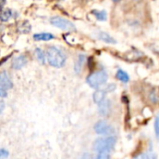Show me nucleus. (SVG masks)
<instances>
[{
    "instance_id": "f257e3e1",
    "label": "nucleus",
    "mask_w": 159,
    "mask_h": 159,
    "mask_svg": "<svg viewBox=\"0 0 159 159\" xmlns=\"http://www.w3.org/2000/svg\"><path fill=\"white\" fill-rule=\"evenodd\" d=\"M47 59L49 65L56 68H61L65 64L66 55L61 49L55 47H50L47 50Z\"/></svg>"
},
{
    "instance_id": "f03ea898",
    "label": "nucleus",
    "mask_w": 159,
    "mask_h": 159,
    "mask_svg": "<svg viewBox=\"0 0 159 159\" xmlns=\"http://www.w3.org/2000/svg\"><path fill=\"white\" fill-rule=\"evenodd\" d=\"M116 143V138L114 136H109L106 138H100L94 142L93 149L98 153L100 152L110 153L112 149L115 147Z\"/></svg>"
},
{
    "instance_id": "7ed1b4c3",
    "label": "nucleus",
    "mask_w": 159,
    "mask_h": 159,
    "mask_svg": "<svg viewBox=\"0 0 159 159\" xmlns=\"http://www.w3.org/2000/svg\"><path fill=\"white\" fill-rule=\"evenodd\" d=\"M108 80V75L105 71H98L89 75L87 78V83L93 89H99Z\"/></svg>"
},
{
    "instance_id": "20e7f679",
    "label": "nucleus",
    "mask_w": 159,
    "mask_h": 159,
    "mask_svg": "<svg viewBox=\"0 0 159 159\" xmlns=\"http://www.w3.org/2000/svg\"><path fill=\"white\" fill-rule=\"evenodd\" d=\"M50 22L52 25H54L57 28H60L61 30L64 31H68V32H72L75 30V26L74 25V23L66 19L63 18H60V17H54L50 19Z\"/></svg>"
},
{
    "instance_id": "39448f33",
    "label": "nucleus",
    "mask_w": 159,
    "mask_h": 159,
    "mask_svg": "<svg viewBox=\"0 0 159 159\" xmlns=\"http://www.w3.org/2000/svg\"><path fill=\"white\" fill-rule=\"evenodd\" d=\"M13 87V83L9 77V75L7 72H2L0 75V96L5 98L7 93V89H10Z\"/></svg>"
},
{
    "instance_id": "423d86ee",
    "label": "nucleus",
    "mask_w": 159,
    "mask_h": 159,
    "mask_svg": "<svg viewBox=\"0 0 159 159\" xmlns=\"http://www.w3.org/2000/svg\"><path fill=\"white\" fill-rule=\"evenodd\" d=\"M94 129L96 133L101 135H109L114 132V128L104 120L97 122L94 126Z\"/></svg>"
},
{
    "instance_id": "0eeeda50",
    "label": "nucleus",
    "mask_w": 159,
    "mask_h": 159,
    "mask_svg": "<svg viewBox=\"0 0 159 159\" xmlns=\"http://www.w3.org/2000/svg\"><path fill=\"white\" fill-rule=\"evenodd\" d=\"M111 111V102L109 100H103L99 103V113L102 116H107Z\"/></svg>"
},
{
    "instance_id": "6e6552de",
    "label": "nucleus",
    "mask_w": 159,
    "mask_h": 159,
    "mask_svg": "<svg viewBox=\"0 0 159 159\" xmlns=\"http://www.w3.org/2000/svg\"><path fill=\"white\" fill-rule=\"evenodd\" d=\"M86 56L84 54H80L77 58V61L75 63V66H74V70H75V74H80V72L82 71L83 67H84V64L86 62Z\"/></svg>"
},
{
    "instance_id": "1a4fd4ad",
    "label": "nucleus",
    "mask_w": 159,
    "mask_h": 159,
    "mask_svg": "<svg viewBox=\"0 0 159 159\" xmlns=\"http://www.w3.org/2000/svg\"><path fill=\"white\" fill-rule=\"evenodd\" d=\"M26 62H27V60H26L25 56L20 55L14 59V61L12 62V67L16 70H20L26 64Z\"/></svg>"
},
{
    "instance_id": "9d476101",
    "label": "nucleus",
    "mask_w": 159,
    "mask_h": 159,
    "mask_svg": "<svg viewBox=\"0 0 159 159\" xmlns=\"http://www.w3.org/2000/svg\"><path fill=\"white\" fill-rule=\"evenodd\" d=\"M107 90L106 89H98L94 92L93 94V100L95 103H100L102 102L103 100H105V96H106Z\"/></svg>"
},
{
    "instance_id": "9b49d317",
    "label": "nucleus",
    "mask_w": 159,
    "mask_h": 159,
    "mask_svg": "<svg viewBox=\"0 0 159 159\" xmlns=\"http://www.w3.org/2000/svg\"><path fill=\"white\" fill-rule=\"evenodd\" d=\"M54 37L55 36L49 33H40V34H34V39L36 41H48V40L53 39Z\"/></svg>"
},
{
    "instance_id": "f8f14e48",
    "label": "nucleus",
    "mask_w": 159,
    "mask_h": 159,
    "mask_svg": "<svg viewBox=\"0 0 159 159\" xmlns=\"http://www.w3.org/2000/svg\"><path fill=\"white\" fill-rule=\"evenodd\" d=\"M99 38L101 40H102L103 42L105 43H108V44H116V40L115 38H113L110 34H108L107 33H104V32H100L99 34Z\"/></svg>"
},
{
    "instance_id": "ddd939ff",
    "label": "nucleus",
    "mask_w": 159,
    "mask_h": 159,
    "mask_svg": "<svg viewBox=\"0 0 159 159\" xmlns=\"http://www.w3.org/2000/svg\"><path fill=\"white\" fill-rule=\"evenodd\" d=\"M34 54H35V57H36L37 61H38L41 64H45L47 54L45 55V52H44L42 49H40V48H36V49L34 50Z\"/></svg>"
},
{
    "instance_id": "4468645a",
    "label": "nucleus",
    "mask_w": 159,
    "mask_h": 159,
    "mask_svg": "<svg viewBox=\"0 0 159 159\" xmlns=\"http://www.w3.org/2000/svg\"><path fill=\"white\" fill-rule=\"evenodd\" d=\"M116 77H117L120 81H122V82H124V83H128V82L129 81V74H127L125 71H123V70H121V69H119V70L117 71V73H116Z\"/></svg>"
},
{
    "instance_id": "2eb2a0df",
    "label": "nucleus",
    "mask_w": 159,
    "mask_h": 159,
    "mask_svg": "<svg viewBox=\"0 0 159 159\" xmlns=\"http://www.w3.org/2000/svg\"><path fill=\"white\" fill-rule=\"evenodd\" d=\"M93 14L95 15V17L97 18V20L104 21L107 20V13L104 10H101V11H97V10H93Z\"/></svg>"
},
{
    "instance_id": "dca6fc26",
    "label": "nucleus",
    "mask_w": 159,
    "mask_h": 159,
    "mask_svg": "<svg viewBox=\"0 0 159 159\" xmlns=\"http://www.w3.org/2000/svg\"><path fill=\"white\" fill-rule=\"evenodd\" d=\"M12 16V12L10 9H5V10H2V13H1V20L2 21H7L9 20V18H11Z\"/></svg>"
},
{
    "instance_id": "f3484780",
    "label": "nucleus",
    "mask_w": 159,
    "mask_h": 159,
    "mask_svg": "<svg viewBox=\"0 0 159 159\" xmlns=\"http://www.w3.org/2000/svg\"><path fill=\"white\" fill-rule=\"evenodd\" d=\"M137 158H146V159H154L157 158V156L156 154H153V153H145V154H143V155H140L138 157H136Z\"/></svg>"
},
{
    "instance_id": "a211bd4d",
    "label": "nucleus",
    "mask_w": 159,
    "mask_h": 159,
    "mask_svg": "<svg viewBox=\"0 0 159 159\" xmlns=\"http://www.w3.org/2000/svg\"><path fill=\"white\" fill-rule=\"evenodd\" d=\"M155 132L157 137L159 139V115L156 117V121H155Z\"/></svg>"
},
{
    "instance_id": "6ab92c4d",
    "label": "nucleus",
    "mask_w": 159,
    "mask_h": 159,
    "mask_svg": "<svg viewBox=\"0 0 159 159\" xmlns=\"http://www.w3.org/2000/svg\"><path fill=\"white\" fill-rule=\"evenodd\" d=\"M97 157L100 159H107L110 157V155L107 152H100V153H98Z\"/></svg>"
},
{
    "instance_id": "aec40b11",
    "label": "nucleus",
    "mask_w": 159,
    "mask_h": 159,
    "mask_svg": "<svg viewBox=\"0 0 159 159\" xmlns=\"http://www.w3.org/2000/svg\"><path fill=\"white\" fill-rule=\"evenodd\" d=\"M8 157V152L3 148L0 149V157L1 158H5V157Z\"/></svg>"
},
{
    "instance_id": "412c9836",
    "label": "nucleus",
    "mask_w": 159,
    "mask_h": 159,
    "mask_svg": "<svg viewBox=\"0 0 159 159\" xmlns=\"http://www.w3.org/2000/svg\"><path fill=\"white\" fill-rule=\"evenodd\" d=\"M115 89H116V87H115L114 85H113V86H112V85H109V86L107 87L106 90H107V91H113Z\"/></svg>"
},
{
    "instance_id": "4be33fe9",
    "label": "nucleus",
    "mask_w": 159,
    "mask_h": 159,
    "mask_svg": "<svg viewBox=\"0 0 159 159\" xmlns=\"http://www.w3.org/2000/svg\"><path fill=\"white\" fill-rule=\"evenodd\" d=\"M0 106H1L0 112L2 113V112H3V110H4V108H5V105H4V102H3V101H1V102H0Z\"/></svg>"
},
{
    "instance_id": "5701e85b",
    "label": "nucleus",
    "mask_w": 159,
    "mask_h": 159,
    "mask_svg": "<svg viewBox=\"0 0 159 159\" xmlns=\"http://www.w3.org/2000/svg\"><path fill=\"white\" fill-rule=\"evenodd\" d=\"M5 2H6V0H1V6H2V7H3L4 5H5Z\"/></svg>"
},
{
    "instance_id": "b1692460",
    "label": "nucleus",
    "mask_w": 159,
    "mask_h": 159,
    "mask_svg": "<svg viewBox=\"0 0 159 159\" xmlns=\"http://www.w3.org/2000/svg\"><path fill=\"white\" fill-rule=\"evenodd\" d=\"M113 1H114V2H118L119 0H113Z\"/></svg>"
}]
</instances>
